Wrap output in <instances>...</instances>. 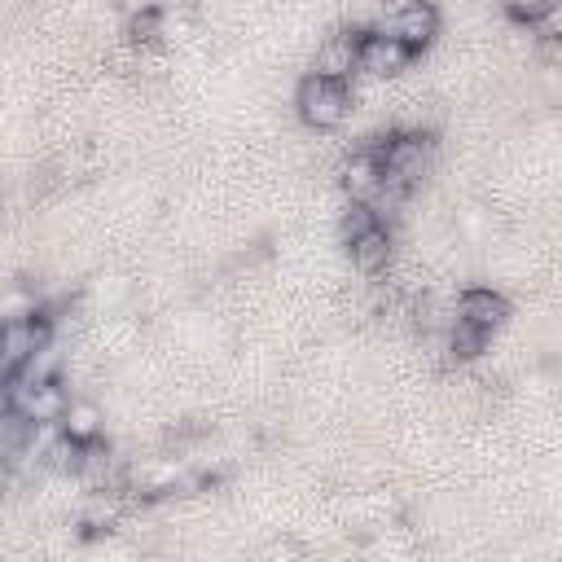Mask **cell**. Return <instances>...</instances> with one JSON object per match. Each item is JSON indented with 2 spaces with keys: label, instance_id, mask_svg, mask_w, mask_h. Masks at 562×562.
<instances>
[{
  "label": "cell",
  "instance_id": "obj_1",
  "mask_svg": "<svg viewBox=\"0 0 562 562\" xmlns=\"http://www.w3.org/2000/svg\"><path fill=\"white\" fill-rule=\"evenodd\" d=\"M294 105H299V119L307 123V127H338L347 114H351V105H356V92H351V83L347 79H329V75H303L299 79V92H294Z\"/></svg>",
  "mask_w": 562,
  "mask_h": 562
},
{
  "label": "cell",
  "instance_id": "obj_2",
  "mask_svg": "<svg viewBox=\"0 0 562 562\" xmlns=\"http://www.w3.org/2000/svg\"><path fill=\"white\" fill-rule=\"evenodd\" d=\"M9 378V373H4ZM9 400H13V413L22 422H61L66 404H70V391L57 382V378H40V382H22V378H9Z\"/></svg>",
  "mask_w": 562,
  "mask_h": 562
},
{
  "label": "cell",
  "instance_id": "obj_3",
  "mask_svg": "<svg viewBox=\"0 0 562 562\" xmlns=\"http://www.w3.org/2000/svg\"><path fill=\"white\" fill-rule=\"evenodd\" d=\"M408 61H413V48H404V44H400L395 35H386L382 26H373V31L360 35V48H356V75L386 79V75H400Z\"/></svg>",
  "mask_w": 562,
  "mask_h": 562
},
{
  "label": "cell",
  "instance_id": "obj_4",
  "mask_svg": "<svg viewBox=\"0 0 562 562\" xmlns=\"http://www.w3.org/2000/svg\"><path fill=\"white\" fill-rule=\"evenodd\" d=\"M382 31H386V35H395L404 48L422 53V48L439 35V13H435V4H430V0H408L404 9H395L391 18H382Z\"/></svg>",
  "mask_w": 562,
  "mask_h": 562
},
{
  "label": "cell",
  "instance_id": "obj_5",
  "mask_svg": "<svg viewBox=\"0 0 562 562\" xmlns=\"http://www.w3.org/2000/svg\"><path fill=\"white\" fill-rule=\"evenodd\" d=\"M452 316L474 325V329H483V334H496L505 325V316H509V303L492 285H470V290H461L452 299Z\"/></svg>",
  "mask_w": 562,
  "mask_h": 562
},
{
  "label": "cell",
  "instance_id": "obj_6",
  "mask_svg": "<svg viewBox=\"0 0 562 562\" xmlns=\"http://www.w3.org/2000/svg\"><path fill=\"white\" fill-rule=\"evenodd\" d=\"M378 184H382V154H378V145L351 149L347 162H342V193H347V202H369L378 193Z\"/></svg>",
  "mask_w": 562,
  "mask_h": 562
},
{
  "label": "cell",
  "instance_id": "obj_7",
  "mask_svg": "<svg viewBox=\"0 0 562 562\" xmlns=\"http://www.w3.org/2000/svg\"><path fill=\"white\" fill-rule=\"evenodd\" d=\"M360 35H364V26H351V31L329 35V40L316 48L312 70H316V75H329V79H351V75H356V48H360Z\"/></svg>",
  "mask_w": 562,
  "mask_h": 562
},
{
  "label": "cell",
  "instance_id": "obj_8",
  "mask_svg": "<svg viewBox=\"0 0 562 562\" xmlns=\"http://www.w3.org/2000/svg\"><path fill=\"white\" fill-rule=\"evenodd\" d=\"M347 250H351V263H356L360 277H378V272L391 268V255H395L391 228L386 224H373L369 233H360L356 241H347Z\"/></svg>",
  "mask_w": 562,
  "mask_h": 562
},
{
  "label": "cell",
  "instance_id": "obj_9",
  "mask_svg": "<svg viewBox=\"0 0 562 562\" xmlns=\"http://www.w3.org/2000/svg\"><path fill=\"white\" fill-rule=\"evenodd\" d=\"M61 430H66L70 439H79V443L101 439V408L88 404V400H70L66 413H61Z\"/></svg>",
  "mask_w": 562,
  "mask_h": 562
},
{
  "label": "cell",
  "instance_id": "obj_10",
  "mask_svg": "<svg viewBox=\"0 0 562 562\" xmlns=\"http://www.w3.org/2000/svg\"><path fill=\"white\" fill-rule=\"evenodd\" d=\"M373 224H382V220H378V211H373L369 202H347L342 215H338V237H342V246L356 241L360 233H369Z\"/></svg>",
  "mask_w": 562,
  "mask_h": 562
},
{
  "label": "cell",
  "instance_id": "obj_11",
  "mask_svg": "<svg viewBox=\"0 0 562 562\" xmlns=\"http://www.w3.org/2000/svg\"><path fill=\"white\" fill-rule=\"evenodd\" d=\"M505 9H509V18L518 22V26H536V22H544V18H553L558 13V0H505Z\"/></svg>",
  "mask_w": 562,
  "mask_h": 562
}]
</instances>
